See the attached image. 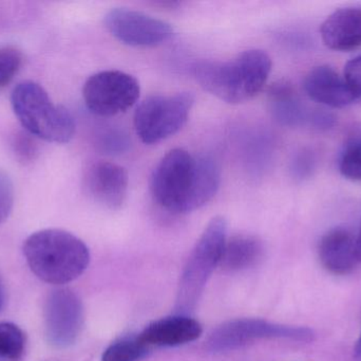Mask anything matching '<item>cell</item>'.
Returning a JSON list of instances; mask_svg holds the SVG:
<instances>
[{
	"instance_id": "6da1fadb",
	"label": "cell",
	"mask_w": 361,
	"mask_h": 361,
	"mask_svg": "<svg viewBox=\"0 0 361 361\" xmlns=\"http://www.w3.org/2000/svg\"><path fill=\"white\" fill-rule=\"evenodd\" d=\"M221 170L212 156H192L183 148L169 150L152 174L154 201L171 213H189L207 205L220 188Z\"/></svg>"
},
{
	"instance_id": "7a4b0ae2",
	"label": "cell",
	"mask_w": 361,
	"mask_h": 361,
	"mask_svg": "<svg viewBox=\"0 0 361 361\" xmlns=\"http://www.w3.org/2000/svg\"><path fill=\"white\" fill-rule=\"evenodd\" d=\"M271 59L265 51L250 49L231 61H201L193 66L195 80L208 93L229 104L256 97L269 80Z\"/></svg>"
},
{
	"instance_id": "3957f363",
	"label": "cell",
	"mask_w": 361,
	"mask_h": 361,
	"mask_svg": "<svg viewBox=\"0 0 361 361\" xmlns=\"http://www.w3.org/2000/svg\"><path fill=\"white\" fill-rule=\"evenodd\" d=\"M23 254L34 275L54 285L78 279L90 263L86 244L61 229H46L30 235L23 244Z\"/></svg>"
},
{
	"instance_id": "277c9868",
	"label": "cell",
	"mask_w": 361,
	"mask_h": 361,
	"mask_svg": "<svg viewBox=\"0 0 361 361\" xmlns=\"http://www.w3.org/2000/svg\"><path fill=\"white\" fill-rule=\"evenodd\" d=\"M11 104L25 131L34 137L53 143H67L73 138V117L67 108L53 103L37 83H19L11 95Z\"/></svg>"
},
{
	"instance_id": "5b68a950",
	"label": "cell",
	"mask_w": 361,
	"mask_h": 361,
	"mask_svg": "<svg viewBox=\"0 0 361 361\" xmlns=\"http://www.w3.org/2000/svg\"><path fill=\"white\" fill-rule=\"evenodd\" d=\"M227 237V222L223 216H216L208 223L180 276L176 314L189 316L192 313L208 280L220 265Z\"/></svg>"
},
{
	"instance_id": "8992f818",
	"label": "cell",
	"mask_w": 361,
	"mask_h": 361,
	"mask_svg": "<svg viewBox=\"0 0 361 361\" xmlns=\"http://www.w3.org/2000/svg\"><path fill=\"white\" fill-rule=\"evenodd\" d=\"M314 337L311 329L282 326L258 318H240L224 322L212 331L206 348L212 353H227L261 341L284 339L310 343Z\"/></svg>"
},
{
	"instance_id": "52a82bcc",
	"label": "cell",
	"mask_w": 361,
	"mask_h": 361,
	"mask_svg": "<svg viewBox=\"0 0 361 361\" xmlns=\"http://www.w3.org/2000/svg\"><path fill=\"white\" fill-rule=\"evenodd\" d=\"M195 97L190 93L150 95L139 104L135 112V131L145 144H156L186 124Z\"/></svg>"
},
{
	"instance_id": "ba28073f",
	"label": "cell",
	"mask_w": 361,
	"mask_h": 361,
	"mask_svg": "<svg viewBox=\"0 0 361 361\" xmlns=\"http://www.w3.org/2000/svg\"><path fill=\"white\" fill-rule=\"evenodd\" d=\"M139 81L120 70H106L91 76L85 83L82 97L87 108L99 117L127 112L140 97Z\"/></svg>"
},
{
	"instance_id": "9c48e42d",
	"label": "cell",
	"mask_w": 361,
	"mask_h": 361,
	"mask_svg": "<svg viewBox=\"0 0 361 361\" xmlns=\"http://www.w3.org/2000/svg\"><path fill=\"white\" fill-rule=\"evenodd\" d=\"M44 333L48 343L57 349H67L80 338L84 328V305L70 288H57L44 303Z\"/></svg>"
},
{
	"instance_id": "30bf717a",
	"label": "cell",
	"mask_w": 361,
	"mask_h": 361,
	"mask_svg": "<svg viewBox=\"0 0 361 361\" xmlns=\"http://www.w3.org/2000/svg\"><path fill=\"white\" fill-rule=\"evenodd\" d=\"M104 23L112 36L131 47L159 46L175 34L171 23L130 8H112Z\"/></svg>"
},
{
	"instance_id": "8fae6325",
	"label": "cell",
	"mask_w": 361,
	"mask_h": 361,
	"mask_svg": "<svg viewBox=\"0 0 361 361\" xmlns=\"http://www.w3.org/2000/svg\"><path fill=\"white\" fill-rule=\"evenodd\" d=\"M84 187L93 201L108 209L118 210L128 195V173L116 163L97 161L87 169Z\"/></svg>"
},
{
	"instance_id": "7c38bea8",
	"label": "cell",
	"mask_w": 361,
	"mask_h": 361,
	"mask_svg": "<svg viewBox=\"0 0 361 361\" xmlns=\"http://www.w3.org/2000/svg\"><path fill=\"white\" fill-rule=\"evenodd\" d=\"M317 251L320 264L332 275H350L360 265L356 235L345 227H336L322 235Z\"/></svg>"
},
{
	"instance_id": "4fadbf2b",
	"label": "cell",
	"mask_w": 361,
	"mask_h": 361,
	"mask_svg": "<svg viewBox=\"0 0 361 361\" xmlns=\"http://www.w3.org/2000/svg\"><path fill=\"white\" fill-rule=\"evenodd\" d=\"M203 333L199 321L188 315L162 318L152 322L140 333L139 337L150 350L152 348H175L192 343Z\"/></svg>"
},
{
	"instance_id": "5bb4252c",
	"label": "cell",
	"mask_w": 361,
	"mask_h": 361,
	"mask_svg": "<svg viewBox=\"0 0 361 361\" xmlns=\"http://www.w3.org/2000/svg\"><path fill=\"white\" fill-rule=\"evenodd\" d=\"M303 87L310 99L329 107H347L356 101L343 76L329 65L310 70Z\"/></svg>"
},
{
	"instance_id": "9a60e30c",
	"label": "cell",
	"mask_w": 361,
	"mask_h": 361,
	"mask_svg": "<svg viewBox=\"0 0 361 361\" xmlns=\"http://www.w3.org/2000/svg\"><path fill=\"white\" fill-rule=\"evenodd\" d=\"M322 42L335 51L361 47V8L351 6L335 11L320 28Z\"/></svg>"
},
{
	"instance_id": "2e32d148",
	"label": "cell",
	"mask_w": 361,
	"mask_h": 361,
	"mask_svg": "<svg viewBox=\"0 0 361 361\" xmlns=\"http://www.w3.org/2000/svg\"><path fill=\"white\" fill-rule=\"evenodd\" d=\"M264 250V244L256 235L238 233L227 237L219 266L229 273L246 271L263 260Z\"/></svg>"
},
{
	"instance_id": "e0dca14e",
	"label": "cell",
	"mask_w": 361,
	"mask_h": 361,
	"mask_svg": "<svg viewBox=\"0 0 361 361\" xmlns=\"http://www.w3.org/2000/svg\"><path fill=\"white\" fill-rule=\"evenodd\" d=\"M269 103L274 116L283 124L297 125L305 119L296 95L286 84H277L271 88Z\"/></svg>"
},
{
	"instance_id": "ac0fdd59",
	"label": "cell",
	"mask_w": 361,
	"mask_h": 361,
	"mask_svg": "<svg viewBox=\"0 0 361 361\" xmlns=\"http://www.w3.org/2000/svg\"><path fill=\"white\" fill-rule=\"evenodd\" d=\"M149 348L140 339L139 335L125 336L112 343L104 352L102 361H139L143 360Z\"/></svg>"
},
{
	"instance_id": "d6986e66",
	"label": "cell",
	"mask_w": 361,
	"mask_h": 361,
	"mask_svg": "<svg viewBox=\"0 0 361 361\" xmlns=\"http://www.w3.org/2000/svg\"><path fill=\"white\" fill-rule=\"evenodd\" d=\"M25 351V335L10 322L0 324V361H20Z\"/></svg>"
},
{
	"instance_id": "ffe728a7",
	"label": "cell",
	"mask_w": 361,
	"mask_h": 361,
	"mask_svg": "<svg viewBox=\"0 0 361 361\" xmlns=\"http://www.w3.org/2000/svg\"><path fill=\"white\" fill-rule=\"evenodd\" d=\"M23 64V54L14 47L0 48V88L6 87L16 76Z\"/></svg>"
},
{
	"instance_id": "44dd1931",
	"label": "cell",
	"mask_w": 361,
	"mask_h": 361,
	"mask_svg": "<svg viewBox=\"0 0 361 361\" xmlns=\"http://www.w3.org/2000/svg\"><path fill=\"white\" fill-rule=\"evenodd\" d=\"M13 153L16 158L23 165L35 160L38 154V146L35 141V137L27 131H18L13 136L12 142Z\"/></svg>"
},
{
	"instance_id": "7402d4cb",
	"label": "cell",
	"mask_w": 361,
	"mask_h": 361,
	"mask_svg": "<svg viewBox=\"0 0 361 361\" xmlns=\"http://www.w3.org/2000/svg\"><path fill=\"white\" fill-rule=\"evenodd\" d=\"M339 171L347 179L361 182V142L345 150L339 163Z\"/></svg>"
},
{
	"instance_id": "603a6c76",
	"label": "cell",
	"mask_w": 361,
	"mask_h": 361,
	"mask_svg": "<svg viewBox=\"0 0 361 361\" xmlns=\"http://www.w3.org/2000/svg\"><path fill=\"white\" fill-rule=\"evenodd\" d=\"M14 205V186L10 176L0 170V225L10 216Z\"/></svg>"
},
{
	"instance_id": "cb8c5ba5",
	"label": "cell",
	"mask_w": 361,
	"mask_h": 361,
	"mask_svg": "<svg viewBox=\"0 0 361 361\" xmlns=\"http://www.w3.org/2000/svg\"><path fill=\"white\" fill-rule=\"evenodd\" d=\"M128 144L127 136L118 129H109V131H105L102 134L101 140H99L101 148L110 154L124 152Z\"/></svg>"
},
{
	"instance_id": "d4e9b609",
	"label": "cell",
	"mask_w": 361,
	"mask_h": 361,
	"mask_svg": "<svg viewBox=\"0 0 361 361\" xmlns=\"http://www.w3.org/2000/svg\"><path fill=\"white\" fill-rule=\"evenodd\" d=\"M343 78L356 101L361 100V55L348 61L343 71Z\"/></svg>"
},
{
	"instance_id": "484cf974",
	"label": "cell",
	"mask_w": 361,
	"mask_h": 361,
	"mask_svg": "<svg viewBox=\"0 0 361 361\" xmlns=\"http://www.w3.org/2000/svg\"><path fill=\"white\" fill-rule=\"evenodd\" d=\"M4 301H6V292H4V282L0 277V312L4 309Z\"/></svg>"
},
{
	"instance_id": "4316f807",
	"label": "cell",
	"mask_w": 361,
	"mask_h": 361,
	"mask_svg": "<svg viewBox=\"0 0 361 361\" xmlns=\"http://www.w3.org/2000/svg\"><path fill=\"white\" fill-rule=\"evenodd\" d=\"M356 246H357V256L361 264V223L360 230L356 233Z\"/></svg>"
},
{
	"instance_id": "83f0119b",
	"label": "cell",
	"mask_w": 361,
	"mask_h": 361,
	"mask_svg": "<svg viewBox=\"0 0 361 361\" xmlns=\"http://www.w3.org/2000/svg\"><path fill=\"white\" fill-rule=\"evenodd\" d=\"M354 352H355L356 360H361V333L360 338H358L357 343H356L355 350H354Z\"/></svg>"
}]
</instances>
